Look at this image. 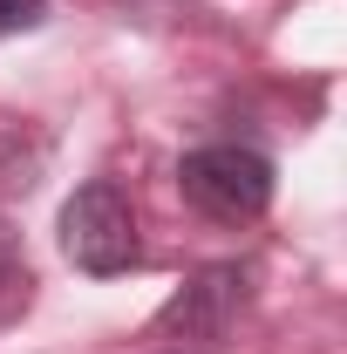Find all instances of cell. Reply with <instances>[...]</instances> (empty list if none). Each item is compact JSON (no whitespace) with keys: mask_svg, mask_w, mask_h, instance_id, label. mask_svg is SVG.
<instances>
[{"mask_svg":"<svg viewBox=\"0 0 347 354\" xmlns=\"http://www.w3.org/2000/svg\"><path fill=\"white\" fill-rule=\"evenodd\" d=\"M245 266H205L198 279H184L171 300L150 320V341H171V348H218L225 327L245 307Z\"/></svg>","mask_w":347,"mask_h":354,"instance_id":"3","label":"cell"},{"mask_svg":"<svg viewBox=\"0 0 347 354\" xmlns=\"http://www.w3.org/2000/svg\"><path fill=\"white\" fill-rule=\"evenodd\" d=\"M177 191L218 225H252L272 205V157H259L252 143H205L177 164Z\"/></svg>","mask_w":347,"mask_h":354,"instance_id":"1","label":"cell"},{"mask_svg":"<svg viewBox=\"0 0 347 354\" xmlns=\"http://www.w3.org/2000/svg\"><path fill=\"white\" fill-rule=\"evenodd\" d=\"M62 252L88 279H116V272L136 266L143 239H136V212H130L116 177H88L82 191L62 205Z\"/></svg>","mask_w":347,"mask_h":354,"instance_id":"2","label":"cell"},{"mask_svg":"<svg viewBox=\"0 0 347 354\" xmlns=\"http://www.w3.org/2000/svg\"><path fill=\"white\" fill-rule=\"evenodd\" d=\"M35 300V266H28V245L0 225V327Z\"/></svg>","mask_w":347,"mask_h":354,"instance_id":"4","label":"cell"},{"mask_svg":"<svg viewBox=\"0 0 347 354\" xmlns=\"http://www.w3.org/2000/svg\"><path fill=\"white\" fill-rule=\"evenodd\" d=\"M48 21V0H0V35H28Z\"/></svg>","mask_w":347,"mask_h":354,"instance_id":"5","label":"cell"}]
</instances>
